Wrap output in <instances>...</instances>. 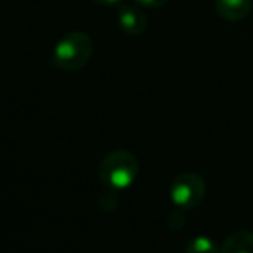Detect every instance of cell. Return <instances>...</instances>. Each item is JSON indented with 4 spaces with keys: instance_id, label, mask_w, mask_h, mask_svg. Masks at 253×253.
Wrapping results in <instances>:
<instances>
[{
    "instance_id": "1",
    "label": "cell",
    "mask_w": 253,
    "mask_h": 253,
    "mask_svg": "<svg viewBox=\"0 0 253 253\" xmlns=\"http://www.w3.org/2000/svg\"><path fill=\"white\" fill-rule=\"evenodd\" d=\"M140 172V162L127 150L107 153L98 167V176L103 186L110 190H126L134 183Z\"/></svg>"
},
{
    "instance_id": "2",
    "label": "cell",
    "mask_w": 253,
    "mask_h": 253,
    "mask_svg": "<svg viewBox=\"0 0 253 253\" xmlns=\"http://www.w3.org/2000/svg\"><path fill=\"white\" fill-rule=\"evenodd\" d=\"M93 55V42L83 31H71L52 50V64L62 71H78Z\"/></svg>"
},
{
    "instance_id": "3",
    "label": "cell",
    "mask_w": 253,
    "mask_h": 253,
    "mask_svg": "<svg viewBox=\"0 0 253 253\" xmlns=\"http://www.w3.org/2000/svg\"><path fill=\"white\" fill-rule=\"evenodd\" d=\"M205 181L197 172H181L174 177L169 188V197L176 209L190 210L198 207L205 198Z\"/></svg>"
},
{
    "instance_id": "4",
    "label": "cell",
    "mask_w": 253,
    "mask_h": 253,
    "mask_svg": "<svg viewBox=\"0 0 253 253\" xmlns=\"http://www.w3.org/2000/svg\"><path fill=\"white\" fill-rule=\"evenodd\" d=\"M117 23L124 33L131 37H138L147 30L148 19L141 9L136 5H123L117 12Z\"/></svg>"
},
{
    "instance_id": "5",
    "label": "cell",
    "mask_w": 253,
    "mask_h": 253,
    "mask_svg": "<svg viewBox=\"0 0 253 253\" xmlns=\"http://www.w3.org/2000/svg\"><path fill=\"white\" fill-rule=\"evenodd\" d=\"M253 0H215V10L222 19L236 23L250 14Z\"/></svg>"
},
{
    "instance_id": "6",
    "label": "cell",
    "mask_w": 253,
    "mask_h": 253,
    "mask_svg": "<svg viewBox=\"0 0 253 253\" xmlns=\"http://www.w3.org/2000/svg\"><path fill=\"white\" fill-rule=\"evenodd\" d=\"M220 253H253V231L236 229L226 236Z\"/></svg>"
},
{
    "instance_id": "7",
    "label": "cell",
    "mask_w": 253,
    "mask_h": 253,
    "mask_svg": "<svg viewBox=\"0 0 253 253\" xmlns=\"http://www.w3.org/2000/svg\"><path fill=\"white\" fill-rule=\"evenodd\" d=\"M186 253H220V245L213 238L200 234L188 241Z\"/></svg>"
},
{
    "instance_id": "8",
    "label": "cell",
    "mask_w": 253,
    "mask_h": 253,
    "mask_svg": "<svg viewBox=\"0 0 253 253\" xmlns=\"http://www.w3.org/2000/svg\"><path fill=\"white\" fill-rule=\"evenodd\" d=\"M184 210H181V209H177L176 212H172L169 215V219H167V224H169V227L170 229H174V231H177V229H181V227L184 226Z\"/></svg>"
},
{
    "instance_id": "9",
    "label": "cell",
    "mask_w": 253,
    "mask_h": 253,
    "mask_svg": "<svg viewBox=\"0 0 253 253\" xmlns=\"http://www.w3.org/2000/svg\"><path fill=\"white\" fill-rule=\"evenodd\" d=\"M136 3H140V5H143V7H162V5H166L169 0H134Z\"/></svg>"
},
{
    "instance_id": "10",
    "label": "cell",
    "mask_w": 253,
    "mask_h": 253,
    "mask_svg": "<svg viewBox=\"0 0 253 253\" xmlns=\"http://www.w3.org/2000/svg\"><path fill=\"white\" fill-rule=\"evenodd\" d=\"M91 2L100 3V5H116V3H119L121 0H91Z\"/></svg>"
}]
</instances>
